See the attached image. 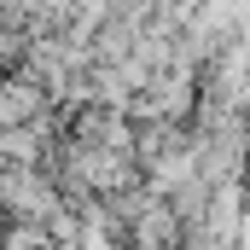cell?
I'll list each match as a JSON object with an SVG mask.
<instances>
[{"label": "cell", "mask_w": 250, "mask_h": 250, "mask_svg": "<svg viewBox=\"0 0 250 250\" xmlns=\"http://www.w3.org/2000/svg\"><path fill=\"white\" fill-rule=\"evenodd\" d=\"M64 209L47 169H0V227H41Z\"/></svg>", "instance_id": "cell-1"}, {"label": "cell", "mask_w": 250, "mask_h": 250, "mask_svg": "<svg viewBox=\"0 0 250 250\" xmlns=\"http://www.w3.org/2000/svg\"><path fill=\"white\" fill-rule=\"evenodd\" d=\"M0 169H6V163H0Z\"/></svg>", "instance_id": "cell-2"}]
</instances>
